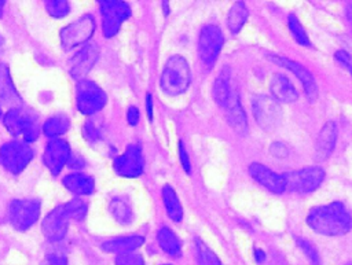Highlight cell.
Wrapping results in <instances>:
<instances>
[{
    "mask_svg": "<svg viewBox=\"0 0 352 265\" xmlns=\"http://www.w3.org/2000/svg\"><path fill=\"white\" fill-rule=\"evenodd\" d=\"M307 224L324 236L345 235L351 229V216L341 202L314 207L307 216Z\"/></svg>",
    "mask_w": 352,
    "mask_h": 265,
    "instance_id": "6da1fadb",
    "label": "cell"
},
{
    "mask_svg": "<svg viewBox=\"0 0 352 265\" xmlns=\"http://www.w3.org/2000/svg\"><path fill=\"white\" fill-rule=\"evenodd\" d=\"M191 81V71L187 60L182 55L168 59L161 74V89L170 96L182 95L187 91Z\"/></svg>",
    "mask_w": 352,
    "mask_h": 265,
    "instance_id": "7a4b0ae2",
    "label": "cell"
},
{
    "mask_svg": "<svg viewBox=\"0 0 352 265\" xmlns=\"http://www.w3.org/2000/svg\"><path fill=\"white\" fill-rule=\"evenodd\" d=\"M3 122L11 135H22L28 143L34 141L38 137L37 118L33 113L15 107L6 113Z\"/></svg>",
    "mask_w": 352,
    "mask_h": 265,
    "instance_id": "3957f363",
    "label": "cell"
},
{
    "mask_svg": "<svg viewBox=\"0 0 352 265\" xmlns=\"http://www.w3.org/2000/svg\"><path fill=\"white\" fill-rule=\"evenodd\" d=\"M106 102V93L98 84L85 78L78 81L76 87V104L82 114L92 115L100 111Z\"/></svg>",
    "mask_w": 352,
    "mask_h": 265,
    "instance_id": "277c9868",
    "label": "cell"
},
{
    "mask_svg": "<svg viewBox=\"0 0 352 265\" xmlns=\"http://www.w3.org/2000/svg\"><path fill=\"white\" fill-rule=\"evenodd\" d=\"M283 177H285V191L287 189L297 194H308L316 189L322 184L324 178V172L322 168L309 166V168H302L300 170L285 173Z\"/></svg>",
    "mask_w": 352,
    "mask_h": 265,
    "instance_id": "5b68a950",
    "label": "cell"
},
{
    "mask_svg": "<svg viewBox=\"0 0 352 265\" xmlns=\"http://www.w3.org/2000/svg\"><path fill=\"white\" fill-rule=\"evenodd\" d=\"M102 12V29L104 37H113L118 33L124 21L131 15V8L125 1L118 0H100Z\"/></svg>",
    "mask_w": 352,
    "mask_h": 265,
    "instance_id": "8992f818",
    "label": "cell"
},
{
    "mask_svg": "<svg viewBox=\"0 0 352 265\" xmlns=\"http://www.w3.org/2000/svg\"><path fill=\"white\" fill-rule=\"evenodd\" d=\"M32 158L33 150L25 141H8L0 148V161L3 166L14 174L21 173L29 165Z\"/></svg>",
    "mask_w": 352,
    "mask_h": 265,
    "instance_id": "52a82bcc",
    "label": "cell"
},
{
    "mask_svg": "<svg viewBox=\"0 0 352 265\" xmlns=\"http://www.w3.org/2000/svg\"><path fill=\"white\" fill-rule=\"evenodd\" d=\"M252 110L256 122L265 130L275 129L282 118L279 103L268 95H256L252 97Z\"/></svg>",
    "mask_w": 352,
    "mask_h": 265,
    "instance_id": "ba28073f",
    "label": "cell"
},
{
    "mask_svg": "<svg viewBox=\"0 0 352 265\" xmlns=\"http://www.w3.org/2000/svg\"><path fill=\"white\" fill-rule=\"evenodd\" d=\"M40 216V200L37 199H14L8 206V220L18 231L30 228Z\"/></svg>",
    "mask_w": 352,
    "mask_h": 265,
    "instance_id": "9c48e42d",
    "label": "cell"
},
{
    "mask_svg": "<svg viewBox=\"0 0 352 265\" xmlns=\"http://www.w3.org/2000/svg\"><path fill=\"white\" fill-rule=\"evenodd\" d=\"M224 37L221 30L214 25H206L202 27L198 40V54L202 63L206 67H210L217 60V56L221 51Z\"/></svg>",
    "mask_w": 352,
    "mask_h": 265,
    "instance_id": "30bf717a",
    "label": "cell"
},
{
    "mask_svg": "<svg viewBox=\"0 0 352 265\" xmlns=\"http://www.w3.org/2000/svg\"><path fill=\"white\" fill-rule=\"evenodd\" d=\"M95 32V19L92 15H84L60 30V43L63 48L70 49L88 41Z\"/></svg>",
    "mask_w": 352,
    "mask_h": 265,
    "instance_id": "8fae6325",
    "label": "cell"
},
{
    "mask_svg": "<svg viewBox=\"0 0 352 265\" xmlns=\"http://www.w3.org/2000/svg\"><path fill=\"white\" fill-rule=\"evenodd\" d=\"M70 214L66 205L56 206L43 220L41 229L44 236L51 242H59L65 238L69 227Z\"/></svg>",
    "mask_w": 352,
    "mask_h": 265,
    "instance_id": "7c38bea8",
    "label": "cell"
},
{
    "mask_svg": "<svg viewBox=\"0 0 352 265\" xmlns=\"http://www.w3.org/2000/svg\"><path fill=\"white\" fill-rule=\"evenodd\" d=\"M116 172L122 177H138L143 172L142 150L138 144H129L126 150L114 161Z\"/></svg>",
    "mask_w": 352,
    "mask_h": 265,
    "instance_id": "4fadbf2b",
    "label": "cell"
},
{
    "mask_svg": "<svg viewBox=\"0 0 352 265\" xmlns=\"http://www.w3.org/2000/svg\"><path fill=\"white\" fill-rule=\"evenodd\" d=\"M70 157V147L66 140L62 139H52L48 141L45 146L44 154H43V161L48 170L56 176L63 166L67 163V159Z\"/></svg>",
    "mask_w": 352,
    "mask_h": 265,
    "instance_id": "5bb4252c",
    "label": "cell"
},
{
    "mask_svg": "<svg viewBox=\"0 0 352 265\" xmlns=\"http://www.w3.org/2000/svg\"><path fill=\"white\" fill-rule=\"evenodd\" d=\"M270 59L272 62H275L276 65L279 66H283L286 67L287 70H290L296 77H298V80L301 81L302 87H304V91L308 96L309 100H315L316 96H318V88H316V82H315V78L312 76V73L305 67L302 66L301 63L296 62V60H292L289 58H285V56H278V55H271Z\"/></svg>",
    "mask_w": 352,
    "mask_h": 265,
    "instance_id": "9a60e30c",
    "label": "cell"
},
{
    "mask_svg": "<svg viewBox=\"0 0 352 265\" xmlns=\"http://www.w3.org/2000/svg\"><path fill=\"white\" fill-rule=\"evenodd\" d=\"M99 58V51L95 44L84 45L70 60V74L81 81L89 73Z\"/></svg>",
    "mask_w": 352,
    "mask_h": 265,
    "instance_id": "2e32d148",
    "label": "cell"
},
{
    "mask_svg": "<svg viewBox=\"0 0 352 265\" xmlns=\"http://www.w3.org/2000/svg\"><path fill=\"white\" fill-rule=\"evenodd\" d=\"M249 173L258 184L265 187L268 191L275 192V194H280V192L285 191V177H283V174L275 173L274 170H271L265 165L254 162L249 166Z\"/></svg>",
    "mask_w": 352,
    "mask_h": 265,
    "instance_id": "e0dca14e",
    "label": "cell"
},
{
    "mask_svg": "<svg viewBox=\"0 0 352 265\" xmlns=\"http://www.w3.org/2000/svg\"><path fill=\"white\" fill-rule=\"evenodd\" d=\"M226 118L228 125L241 136H245L248 133V119H246V114L239 103V97L236 95L235 91H232V93L230 95L226 106Z\"/></svg>",
    "mask_w": 352,
    "mask_h": 265,
    "instance_id": "ac0fdd59",
    "label": "cell"
},
{
    "mask_svg": "<svg viewBox=\"0 0 352 265\" xmlns=\"http://www.w3.org/2000/svg\"><path fill=\"white\" fill-rule=\"evenodd\" d=\"M336 140H337V126L333 121H329L323 125L316 139V146H315L316 158L326 159L331 154L336 146Z\"/></svg>",
    "mask_w": 352,
    "mask_h": 265,
    "instance_id": "d6986e66",
    "label": "cell"
},
{
    "mask_svg": "<svg viewBox=\"0 0 352 265\" xmlns=\"http://www.w3.org/2000/svg\"><path fill=\"white\" fill-rule=\"evenodd\" d=\"M144 239L138 235L132 236H120V238H111L109 240H104L102 243V249L106 253H114L117 255L133 253L136 249H139L143 244Z\"/></svg>",
    "mask_w": 352,
    "mask_h": 265,
    "instance_id": "ffe728a7",
    "label": "cell"
},
{
    "mask_svg": "<svg viewBox=\"0 0 352 265\" xmlns=\"http://www.w3.org/2000/svg\"><path fill=\"white\" fill-rule=\"evenodd\" d=\"M270 91L272 93V97L276 102L292 103L298 97V93H297L294 85L283 74L272 76L271 82H270Z\"/></svg>",
    "mask_w": 352,
    "mask_h": 265,
    "instance_id": "44dd1931",
    "label": "cell"
},
{
    "mask_svg": "<svg viewBox=\"0 0 352 265\" xmlns=\"http://www.w3.org/2000/svg\"><path fill=\"white\" fill-rule=\"evenodd\" d=\"M0 102L11 106V108H15L21 104V97L10 77L8 67L4 63L0 65Z\"/></svg>",
    "mask_w": 352,
    "mask_h": 265,
    "instance_id": "7402d4cb",
    "label": "cell"
},
{
    "mask_svg": "<svg viewBox=\"0 0 352 265\" xmlns=\"http://www.w3.org/2000/svg\"><path fill=\"white\" fill-rule=\"evenodd\" d=\"M63 185L76 195H89L94 192L95 181L84 173H72L63 177Z\"/></svg>",
    "mask_w": 352,
    "mask_h": 265,
    "instance_id": "603a6c76",
    "label": "cell"
},
{
    "mask_svg": "<svg viewBox=\"0 0 352 265\" xmlns=\"http://www.w3.org/2000/svg\"><path fill=\"white\" fill-rule=\"evenodd\" d=\"M230 80H231V76H230V71L227 67H224L219 76L216 77L214 80V84H213V97H214V102L224 108L230 95L232 93V88H231V84H230Z\"/></svg>",
    "mask_w": 352,
    "mask_h": 265,
    "instance_id": "cb8c5ba5",
    "label": "cell"
},
{
    "mask_svg": "<svg viewBox=\"0 0 352 265\" xmlns=\"http://www.w3.org/2000/svg\"><path fill=\"white\" fill-rule=\"evenodd\" d=\"M157 240H158V244L162 249V251H165L168 255L180 257L182 243H180L179 238L176 236V233L170 228L162 227L157 233Z\"/></svg>",
    "mask_w": 352,
    "mask_h": 265,
    "instance_id": "d4e9b609",
    "label": "cell"
},
{
    "mask_svg": "<svg viewBox=\"0 0 352 265\" xmlns=\"http://www.w3.org/2000/svg\"><path fill=\"white\" fill-rule=\"evenodd\" d=\"M162 200H164V206L166 209L168 216L173 221L179 222L183 218V209H182V203L179 200L177 194L175 192V189L170 185H164Z\"/></svg>",
    "mask_w": 352,
    "mask_h": 265,
    "instance_id": "484cf974",
    "label": "cell"
},
{
    "mask_svg": "<svg viewBox=\"0 0 352 265\" xmlns=\"http://www.w3.org/2000/svg\"><path fill=\"white\" fill-rule=\"evenodd\" d=\"M69 125H70V121L66 115L63 114H56V115H52L50 117L44 125H43V132L47 137H58L60 135H63L67 129H69Z\"/></svg>",
    "mask_w": 352,
    "mask_h": 265,
    "instance_id": "4316f807",
    "label": "cell"
},
{
    "mask_svg": "<svg viewBox=\"0 0 352 265\" xmlns=\"http://www.w3.org/2000/svg\"><path fill=\"white\" fill-rule=\"evenodd\" d=\"M248 19V8L245 5V3L242 1H236L230 12H228V18H227V25H228V29L231 30V33H238L242 26L245 25Z\"/></svg>",
    "mask_w": 352,
    "mask_h": 265,
    "instance_id": "83f0119b",
    "label": "cell"
},
{
    "mask_svg": "<svg viewBox=\"0 0 352 265\" xmlns=\"http://www.w3.org/2000/svg\"><path fill=\"white\" fill-rule=\"evenodd\" d=\"M110 213L120 224H128L132 220V210L122 199H113L110 203Z\"/></svg>",
    "mask_w": 352,
    "mask_h": 265,
    "instance_id": "f1b7e54d",
    "label": "cell"
},
{
    "mask_svg": "<svg viewBox=\"0 0 352 265\" xmlns=\"http://www.w3.org/2000/svg\"><path fill=\"white\" fill-rule=\"evenodd\" d=\"M195 254L198 265H221L217 255L201 240H195Z\"/></svg>",
    "mask_w": 352,
    "mask_h": 265,
    "instance_id": "f546056e",
    "label": "cell"
},
{
    "mask_svg": "<svg viewBox=\"0 0 352 265\" xmlns=\"http://www.w3.org/2000/svg\"><path fill=\"white\" fill-rule=\"evenodd\" d=\"M289 29L294 37V40L302 45H309V38H308V34L305 32V29L302 27V25L300 23V21L294 16V15H289Z\"/></svg>",
    "mask_w": 352,
    "mask_h": 265,
    "instance_id": "4dcf8cb0",
    "label": "cell"
},
{
    "mask_svg": "<svg viewBox=\"0 0 352 265\" xmlns=\"http://www.w3.org/2000/svg\"><path fill=\"white\" fill-rule=\"evenodd\" d=\"M45 10L51 16L62 18L69 14V3L66 0H48L45 1Z\"/></svg>",
    "mask_w": 352,
    "mask_h": 265,
    "instance_id": "1f68e13d",
    "label": "cell"
},
{
    "mask_svg": "<svg viewBox=\"0 0 352 265\" xmlns=\"http://www.w3.org/2000/svg\"><path fill=\"white\" fill-rule=\"evenodd\" d=\"M67 210H69V214H70V218L73 220H77V221H81L84 220L87 211H88V206L85 202L80 200V199H73L67 203H65Z\"/></svg>",
    "mask_w": 352,
    "mask_h": 265,
    "instance_id": "d6a6232c",
    "label": "cell"
},
{
    "mask_svg": "<svg viewBox=\"0 0 352 265\" xmlns=\"http://www.w3.org/2000/svg\"><path fill=\"white\" fill-rule=\"evenodd\" d=\"M100 125L98 124V119L91 118L88 121H85L84 126H82V135L88 141H96L100 137Z\"/></svg>",
    "mask_w": 352,
    "mask_h": 265,
    "instance_id": "836d02e7",
    "label": "cell"
},
{
    "mask_svg": "<svg viewBox=\"0 0 352 265\" xmlns=\"http://www.w3.org/2000/svg\"><path fill=\"white\" fill-rule=\"evenodd\" d=\"M116 265H144L143 257L136 253H128L117 255Z\"/></svg>",
    "mask_w": 352,
    "mask_h": 265,
    "instance_id": "e575fe53",
    "label": "cell"
},
{
    "mask_svg": "<svg viewBox=\"0 0 352 265\" xmlns=\"http://www.w3.org/2000/svg\"><path fill=\"white\" fill-rule=\"evenodd\" d=\"M334 58H336V60H337L341 66H344L348 71L351 70V56H349V54H348L346 51H344V49L337 51L336 55H334Z\"/></svg>",
    "mask_w": 352,
    "mask_h": 265,
    "instance_id": "d590c367",
    "label": "cell"
},
{
    "mask_svg": "<svg viewBox=\"0 0 352 265\" xmlns=\"http://www.w3.org/2000/svg\"><path fill=\"white\" fill-rule=\"evenodd\" d=\"M179 155H180V161H182V165H183L184 170H186L187 173H190L191 166H190L188 154H187V151L184 150V146H183V143H182V141H180V144H179Z\"/></svg>",
    "mask_w": 352,
    "mask_h": 265,
    "instance_id": "8d00e7d4",
    "label": "cell"
},
{
    "mask_svg": "<svg viewBox=\"0 0 352 265\" xmlns=\"http://www.w3.org/2000/svg\"><path fill=\"white\" fill-rule=\"evenodd\" d=\"M126 118H128V124L132 125V126H135V125L139 122V110H138V107L131 106V107L128 108Z\"/></svg>",
    "mask_w": 352,
    "mask_h": 265,
    "instance_id": "74e56055",
    "label": "cell"
},
{
    "mask_svg": "<svg viewBox=\"0 0 352 265\" xmlns=\"http://www.w3.org/2000/svg\"><path fill=\"white\" fill-rule=\"evenodd\" d=\"M47 262L48 265H67V260L62 254H50Z\"/></svg>",
    "mask_w": 352,
    "mask_h": 265,
    "instance_id": "f35d334b",
    "label": "cell"
},
{
    "mask_svg": "<svg viewBox=\"0 0 352 265\" xmlns=\"http://www.w3.org/2000/svg\"><path fill=\"white\" fill-rule=\"evenodd\" d=\"M67 165L70 169H81L84 168V159L80 155H70L67 159Z\"/></svg>",
    "mask_w": 352,
    "mask_h": 265,
    "instance_id": "ab89813d",
    "label": "cell"
},
{
    "mask_svg": "<svg viewBox=\"0 0 352 265\" xmlns=\"http://www.w3.org/2000/svg\"><path fill=\"white\" fill-rule=\"evenodd\" d=\"M254 258H256V261H257V262H261V261H264V258H265V254H264V251H261V250L256 249V251H254Z\"/></svg>",
    "mask_w": 352,
    "mask_h": 265,
    "instance_id": "60d3db41",
    "label": "cell"
},
{
    "mask_svg": "<svg viewBox=\"0 0 352 265\" xmlns=\"http://www.w3.org/2000/svg\"><path fill=\"white\" fill-rule=\"evenodd\" d=\"M147 113H148V118H151L153 108H151V96L150 95H147Z\"/></svg>",
    "mask_w": 352,
    "mask_h": 265,
    "instance_id": "b9f144b4",
    "label": "cell"
},
{
    "mask_svg": "<svg viewBox=\"0 0 352 265\" xmlns=\"http://www.w3.org/2000/svg\"><path fill=\"white\" fill-rule=\"evenodd\" d=\"M4 3H6V1H3V0H0V16H1V14H3V8H4Z\"/></svg>",
    "mask_w": 352,
    "mask_h": 265,
    "instance_id": "7bdbcfd3",
    "label": "cell"
},
{
    "mask_svg": "<svg viewBox=\"0 0 352 265\" xmlns=\"http://www.w3.org/2000/svg\"><path fill=\"white\" fill-rule=\"evenodd\" d=\"M0 115H1V108H0Z\"/></svg>",
    "mask_w": 352,
    "mask_h": 265,
    "instance_id": "ee69618b",
    "label": "cell"
},
{
    "mask_svg": "<svg viewBox=\"0 0 352 265\" xmlns=\"http://www.w3.org/2000/svg\"><path fill=\"white\" fill-rule=\"evenodd\" d=\"M165 265H168V264H165Z\"/></svg>",
    "mask_w": 352,
    "mask_h": 265,
    "instance_id": "f6af8a7d",
    "label": "cell"
}]
</instances>
